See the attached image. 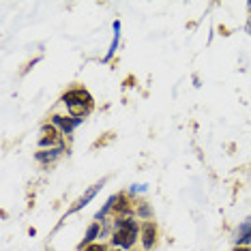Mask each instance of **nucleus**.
Masks as SVG:
<instances>
[{"instance_id":"nucleus-1","label":"nucleus","mask_w":251,"mask_h":251,"mask_svg":"<svg viewBox=\"0 0 251 251\" xmlns=\"http://www.w3.org/2000/svg\"><path fill=\"white\" fill-rule=\"evenodd\" d=\"M140 236V226L138 221H133L131 217H118L114 224V234L112 243L121 249H131Z\"/></svg>"},{"instance_id":"nucleus-2","label":"nucleus","mask_w":251,"mask_h":251,"mask_svg":"<svg viewBox=\"0 0 251 251\" xmlns=\"http://www.w3.org/2000/svg\"><path fill=\"white\" fill-rule=\"evenodd\" d=\"M62 103L67 105V110L73 118H79L82 121L84 116H88L90 110H93V97H90L88 90L84 88H73L69 93L62 95Z\"/></svg>"},{"instance_id":"nucleus-3","label":"nucleus","mask_w":251,"mask_h":251,"mask_svg":"<svg viewBox=\"0 0 251 251\" xmlns=\"http://www.w3.org/2000/svg\"><path fill=\"white\" fill-rule=\"evenodd\" d=\"M103 185H105V180H99V182H97V185L88 187V189H86V193H84V196L79 198L77 202L73 204V206H71L69 210H67V215H73V213H77V210H82V208H84V206H86V204L90 202V200H93V198L97 196V191H99V189H101V187H103Z\"/></svg>"},{"instance_id":"nucleus-4","label":"nucleus","mask_w":251,"mask_h":251,"mask_svg":"<svg viewBox=\"0 0 251 251\" xmlns=\"http://www.w3.org/2000/svg\"><path fill=\"white\" fill-rule=\"evenodd\" d=\"M41 133L43 135H41V140H39V146H41V148H48V146H54V144L62 146L60 135H58V129H56L54 125H43Z\"/></svg>"},{"instance_id":"nucleus-5","label":"nucleus","mask_w":251,"mask_h":251,"mask_svg":"<svg viewBox=\"0 0 251 251\" xmlns=\"http://www.w3.org/2000/svg\"><path fill=\"white\" fill-rule=\"evenodd\" d=\"M79 123L82 121H79V118H73V116H60V114H54L52 116V125L54 127H58L65 135H69Z\"/></svg>"},{"instance_id":"nucleus-6","label":"nucleus","mask_w":251,"mask_h":251,"mask_svg":"<svg viewBox=\"0 0 251 251\" xmlns=\"http://www.w3.org/2000/svg\"><path fill=\"white\" fill-rule=\"evenodd\" d=\"M140 236H142V245H144V249L146 251L152 249L155 247V243H157V226L151 224V221H146V224L142 226Z\"/></svg>"},{"instance_id":"nucleus-7","label":"nucleus","mask_w":251,"mask_h":251,"mask_svg":"<svg viewBox=\"0 0 251 251\" xmlns=\"http://www.w3.org/2000/svg\"><path fill=\"white\" fill-rule=\"evenodd\" d=\"M234 243H236V247H247V245H251V219L243 221V224L238 226L236 234H234Z\"/></svg>"},{"instance_id":"nucleus-8","label":"nucleus","mask_w":251,"mask_h":251,"mask_svg":"<svg viewBox=\"0 0 251 251\" xmlns=\"http://www.w3.org/2000/svg\"><path fill=\"white\" fill-rule=\"evenodd\" d=\"M62 152H65V146H56V148H50V151H41V152H37V161H41V163H52L56 161Z\"/></svg>"},{"instance_id":"nucleus-9","label":"nucleus","mask_w":251,"mask_h":251,"mask_svg":"<svg viewBox=\"0 0 251 251\" xmlns=\"http://www.w3.org/2000/svg\"><path fill=\"white\" fill-rule=\"evenodd\" d=\"M118 37H121V22H114V39H112V43H110V50H107V54L103 56V62L107 60H112V56L116 54V48H118Z\"/></svg>"},{"instance_id":"nucleus-10","label":"nucleus","mask_w":251,"mask_h":251,"mask_svg":"<svg viewBox=\"0 0 251 251\" xmlns=\"http://www.w3.org/2000/svg\"><path fill=\"white\" fill-rule=\"evenodd\" d=\"M99 232H101V227H99V224H93L88 227V232H86V236H84V241H82V245H79V247H84V245H93V241L97 236H99Z\"/></svg>"},{"instance_id":"nucleus-11","label":"nucleus","mask_w":251,"mask_h":251,"mask_svg":"<svg viewBox=\"0 0 251 251\" xmlns=\"http://www.w3.org/2000/svg\"><path fill=\"white\" fill-rule=\"evenodd\" d=\"M135 215L138 217H142V219H148L152 213H151V206H148L146 202H142V204H138V210H135Z\"/></svg>"},{"instance_id":"nucleus-12","label":"nucleus","mask_w":251,"mask_h":251,"mask_svg":"<svg viewBox=\"0 0 251 251\" xmlns=\"http://www.w3.org/2000/svg\"><path fill=\"white\" fill-rule=\"evenodd\" d=\"M84 251H105V247H103V245H97V243H93V245H88V247L84 249Z\"/></svg>"},{"instance_id":"nucleus-13","label":"nucleus","mask_w":251,"mask_h":251,"mask_svg":"<svg viewBox=\"0 0 251 251\" xmlns=\"http://www.w3.org/2000/svg\"><path fill=\"white\" fill-rule=\"evenodd\" d=\"M135 191H146V185H133L131 187V193H135Z\"/></svg>"},{"instance_id":"nucleus-14","label":"nucleus","mask_w":251,"mask_h":251,"mask_svg":"<svg viewBox=\"0 0 251 251\" xmlns=\"http://www.w3.org/2000/svg\"><path fill=\"white\" fill-rule=\"evenodd\" d=\"M234 251H251L249 247H238V249H234Z\"/></svg>"}]
</instances>
